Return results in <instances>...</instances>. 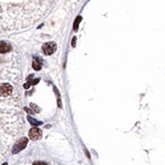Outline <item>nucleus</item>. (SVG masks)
Here are the masks:
<instances>
[{
    "label": "nucleus",
    "mask_w": 165,
    "mask_h": 165,
    "mask_svg": "<svg viewBox=\"0 0 165 165\" xmlns=\"http://www.w3.org/2000/svg\"><path fill=\"white\" fill-rule=\"evenodd\" d=\"M56 0H0V35L23 30L42 20Z\"/></svg>",
    "instance_id": "nucleus-1"
},
{
    "label": "nucleus",
    "mask_w": 165,
    "mask_h": 165,
    "mask_svg": "<svg viewBox=\"0 0 165 165\" xmlns=\"http://www.w3.org/2000/svg\"><path fill=\"white\" fill-rule=\"evenodd\" d=\"M56 43L55 42H46L45 44H43L42 46V52L45 55H51L56 51Z\"/></svg>",
    "instance_id": "nucleus-2"
},
{
    "label": "nucleus",
    "mask_w": 165,
    "mask_h": 165,
    "mask_svg": "<svg viewBox=\"0 0 165 165\" xmlns=\"http://www.w3.org/2000/svg\"><path fill=\"white\" fill-rule=\"evenodd\" d=\"M28 144V139L22 138L17 142V144L13 146V153H18L19 151H21L22 149L25 148V145Z\"/></svg>",
    "instance_id": "nucleus-3"
},
{
    "label": "nucleus",
    "mask_w": 165,
    "mask_h": 165,
    "mask_svg": "<svg viewBox=\"0 0 165 165\" xmlns=\"http://www.w3.org/2000/svg\"><path fill=\"white\" fill-rule=\"evenodd\" d=\"M29 137H30L31 140H39L42 137V131H41L39 128H33L31 129L30 132H29Z\"/></svg>",
    "instance_id": "nucleus-4"
},
{
    "label": "nucleus",
    "mask_w": 165,
    "mask_h": 165,
    "mask_svg": "<svg viewBox=\"0 0 165 165\" xmlns=\"http://www.w3.org/2000/svg\"><path fill=\"white\" fill-rule=\"evenodd\" d=\"M9 51H11V45L8 42L4 41H0V54L8 53Z\"/></svg>",
    "instance_id": "nucleus-5"
},
{
    "label": "nucleus",
    "mask_w": 165,
    "mask_h": 165,
    "mask_svg": "<svg viewBox=\"0 0 165 165\" xmlns=\"http://www.w3.org/2000/svg\"><path fill=\"white\" fill-rule=\"evenodd\" d=\"M32 65H33V68L35 69V71H39V69H41V63L37 61V58H35V60H34L33 63H32Z\"/></svg>",
    "instance_id": "nucleus-6"
},
{
    "label": "nucleus",
    "mask_w": 165,
    "mask_h": 165,
    "mask_svg": "<svg viewBox=\"0 0 165 165\" xmlns=\"http://www.w3.org/2000/svg\"><path fill=\"white\" fill-rule=\"evenodd\" d=\"M81 21V17H78L77 19H76V21H75V23H74V29L75 30H77L78 29V23Z\"/></svg>",
    "instance_id": "nucleus-7"
},
{
    "label": "nucleus",
    "mask_w": 165,
    "mask_h": 165,
    "mask_svg": "<svg viewBox=\"0 0 165 165\" xmlns=\"http://www.w3.org/2000/svg\"><path fill=\"white\" fill-rule=\"evenodd\" d=\"M29 120H30V122H31V123H32V125H41V122H40V121H37V120H34V119L30 118V117H29Z\"/></svg>",
    "instance_id": "nucleus-8"
},
{
    "label": "nucleus",
    "mask_w": 165,
    "mask_h": 165,
    "mask_svg": "<svg viewBox=\"0 0 165 165\" xmlns=\"http://www.w3.org/2000/svg\"><path fill=\"white\" fill-rule=\"evenodd\" d=\"M33 165H47V164L43 161H37V162H34Z\"/></svg>",
    "instance_id": "nucleus-9"
}]
</instances>
